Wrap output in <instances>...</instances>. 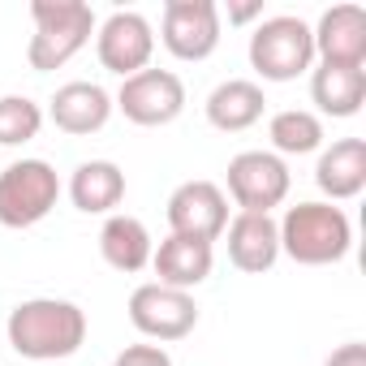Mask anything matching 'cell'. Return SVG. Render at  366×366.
<instances>
[{
  "instance_id": "23",
  "label": "cell",
  "mask_w": 366,
  "mask_h": 366,
  "mask_svg": "<svg viewBox=\"0 0 366 366\" xmlns=\"http://www.w3.org/2000/svg\"><path fill=\"white\" fill-rule=\"evenodd\" d=\"M112 366H172V357L159 345H125Z\"/></svg>"
},
{
  "instance_id": "14",
  "label": "cell",
  "mask_w": 366,
  "mask_h": 366,
  "mask_svg": "<svg viewBox=\"0 0 366 366\" xmlns=\"http://www.w3.org/2000/svg\"><path fill=\"white\" fill-rule=\"evenodd\" d=\"M229 259L237 272L246 276H263L276 267L280 259V229L272 216H250V212H237L229 220Z\"/></svg>"
},
{
  "instance_id": "17",
  "label": "cell",
  "mask_w": 366,
  "mask_h": 366,
  "mask_svg": "<svg viewBox=\"0 0 366 366\" xmlns=\"http://www.w3.org/2000/svg\"><path fill=\"white\" fill-rule=\"evenodd\" d=\"M69 199L86 216H112V207L125 199V172L112 159H86L69 177Z\"/></svg>"
},
{
  "instance_id": "18",
  "label": "cell",
  "mask_w": 366,
  "mask_h": 366,
  "mask_svg": "<svg viewBox=\"0 0 366 366\" xmlns=\"http://www.w3.org/2000/svg\"><path fill=\"white\" fill-rule=\"evenodd\" d=\"M151 250H155V246H151V233H147V224H142L138 216L112 212V216L104 220V229H99V254H104L108 267L134 276V272H142V267L151 263Z\"/></svg>"
},
{
  "instance_id": "20",
  "label": "cell",
  "mask_w": 366,
  "mask_h": 366,
  "mask_svg": "<svg viewBox=\"0 0 366 366\" xmlns=\"http://www.w3.org/2000/svg\"><path fill=\"white\" fill-rule=\"evenodd\" d=\"M310 99L319 104L323 117H357L366 104V69H345V65H319L310 74Z\"/></svg>"
},
{
  "instance_id": "13",
  "label": "cell",
  "mask_w": 366,
  "mask_h": 366,
  "mask_svg": "<svg viewBox=\"0 0 366 366\" xmlns=\"http://www.w3.org/2000/svg\"><path fill=\"white\" fill-rule=\"evenodd\" d=\"M52 125L61 134H74V138H86V134H99L112 117V95L99 86V82H65L56 95H52V108H48Z\"/></svg>"
},
{
  "instance_id": "12",
  "label": "cell",
  "mask_w": 366,
  "mask_h": 366,
  "mask_svg": "<svg viewBox=\"0 0 366 366\" xmlns=\"http://www.w3.org/2000/svg\"><path fill=\"white\" fill-rule=\"evenodd\" d=\"M310 35H315V56L323 65H345V69L366 65V9L362 5H332Z\"/></svg>"
},
{
  "instance_id": "24",
  "label": "cell",
  "mask_w": 366,
  "mask_h": 366,
  "mask_svg": "<svg viewBox=\"0 0 366 366\" xmlns=\"http://www.w3.org/2000/svg\"><path fill=\"white\" fill-rule=\"evenodd\" d=\"M323 366H366V345L362 340H349L340 349H332V357Z\"/></svg>"
},
{
  "instance_id": "25",
  "label": "cell",
  "mask_w": 366,
  "mask_h": 366,
  "mask_svg": "<svg viewBox=\"0 0 366 366\" xmlns=\"http://www.w3.org/2000/svg\"><path fill=\"white\" fill-rule=\"evenodd\" d=\"M263 18V5H229V22H250Z\"/></svg>"
},
{
  "instance_id": "9",
  "label": "cell",
  "mask_w": 366,
  "mask_h": 366,
  "mask_svg": "<svg viewBox=\"0 0 366 366\" xmlns=\"http://www.w3.org/2000/svg\"><path fill=\"white\" fill-rule=\"evenodd\" d=\"M159 39L177 61H207L220 48V9L212 0H168Z\"/></svg>"
},
{
  "instance_id": "8",
  "label": "cell",
  "mask_w": 366,
  "mask_h": 366,
  "mask_svg": "<svg viewBox=\"0 0 366 366\" xmlns=\"http://www.w3.org/2000/svg\"><path fill=\"white\" fill-rule=\"evenodd\" d=\"M117 108L125 112V121L134 125H172L186 108V82H181L172 69H142L134 78L121 82L117 91Z\"/></svg>"
},
{
  "instance_id": "4",
  "label": "cell",
  "mask_w": 366,
  "mask_h": 366,
  "mask_svg": "<svg viewBox=\"0 0 366 366\" xmlns=\"http://www.w3.org/2000/svg\"><path fill=\"white\" fill-rule=\"evenodd\" d=\"M250 65L263 74V82H293L315 65V35L302 18L280 14L263 18L250 35Z\"/></svg>"
},
{
  "instance_id": "11",
  "label": "cell",
  "mask_w": 366,
  "mask_h": 366,
  "mask_svg": "<svg viewBox=\"0 0 366 366\" xmlns=\"http://www.w3.org/2000/svg\"><path fill=\"white\" fill-rule=\"evenodd\" d=\"M168 229L177 237L216 242L229 229V199L216 181H181L168 199Z\"/></svg>"
},
{
  "instance_id": "19",
  "label": "cell",
  "mask_w": 366,
  "mask_h": 366,
  "mask_svg": "<svg viewBox=\"0 0 366 366\" xmlns=\"http://www.w3.org/2000/svg\"><path fill=\"white\" fill-rule=\"evenodd\" d=\"M263 108H267L263 86L259 82H246V78H229V82H220L207 95V121L216 129H224V134H242V129L259 125L263 121Z\"/></svg>"
},
{
  "instance_id": "15",
  "label": "cell",
  "mask_w": 366,
  "mask_h": 366,
  "mask_svg": "<svg viewBox=\"0 0 366 366\" xmlns=\"http://www.w3.org/2000/svg\"><path fill=\"white\" fill-rule=\"evenodd\" d=\"M212 242H194V237H177L168 233L155 250H151V267H155V285H168V289H181L190 293L194 285H203L212 276Z\"/></svg>"
},
{
  "instance_id": "3",
  "label": "cell",
  "mask_w": 366,
  "mask_h": 366,
  "mask_svg": "<svg viewBox=\"0 0 366 366\" xmlns=\"http://www.w3.org/2000/svg\"><path fill=\"white\" fill-rule=\"evenodd\" d=\"M35 35L26 48V61L35 74H52L69 65L95 35V14L82 0H31Z\"/></svg>"
},
{
  "instance_id": "26",
  "label": "cell",
  "mask_w": 366,
  "mask_h": 366,
  "mask_svg": "<svg viewBox=\"0 0 366 366\" xmlns=\"http://www.w3.org/2000/svg\"><path fill=\"white\" fill-rule=\"evenodd\" d=\"M44 366H65V362H44Z\"/></svg>"
},
{
  "instance_id": "6",
  "label": "cell",
  "mask_w": 366,
  "mask_h": 366,
  "mask_svg": "<svg viewBox=\"0 0 366 366\" xmlns=\"http://www.w3.org/2000/svg\"><path fill=\"white\" fill-rule=\"evenodd\" d=\"M289 164L276 151H242L229 159V194L250 216H272V207L289 199Z\"/></svg>"
},
{
  "instance_id": "21",
  "label": "cell",
  "mask_w": 366,
  "mask_h": 366,
  "mask_svg": "<svg viewBox=\"0 0 366 366\" xmlns=\"http://www.w3.org/2000/svg\"><path fill=\"white\" fill-rule=\"evenodd\" d=\"M267 138L280 155H310L323 147V121L306 108H285L267 121Z\"/></svg>"
},
{
  "instance_id": "1",
  "label": "cell",
  "mask_w": 366,
  "mask_h": 366,
  "mask_svg": "<svg viewBox=\"0 0 366 366\" xmlns=\"http://www.w3.org/2000/svg\"><path fill=\"white\" fill-rule=\"evenodd\" d=\"M9 345L31 357V362H65L82 349L86 340V315L82 306L65 302V297H31L22 306L9 310Z\"/></svg>"
},
{
  "instance_id": "22",
  "label": "cell",
  "mask_w": 366,
  "mask_h": 366,
  "mask_svg": "<svg viewBox=\"0 0 366 366\" xmlns=\"http://www.w3.org/2000/svg\"><path fill=\"white\" fill-rule=\"evenodd\" d=\"M44 129V108L26 95H5L0 99V147H22L39 138Z\"/></svg>"
},
{
  "instance_id": "10",
  "label": "cell",
  "mask_w": 366,
  "mask_h": 366,
  "mask_svg": "<svg viewBox=\"0 0 366 366\" xmlns=\"http://www.w3.org/2000/svg\"><path fill=\"white\" fill-rule=\"evenodd\" d=\"M95 52H99V65L125 82V78H134V74H142V69L151 65L155 31H151V22H147L142 14L117 9V14L99 26V35H95Z\"/></svg>"
},
{
  "instance_id": "16",
  "label": "cell",
  "mask_w": 366,
  "mask_h": 366,
  "mask_svg": "<svg viewBox=\"0 0 366 366\" xmlns=\"http://www.w3.org/2000/svg\"><path fill=\"white\" fill-rule=\"evenodd\" d=\"M315 186L332 203L357 199L366 190V142L362 138H336L315 164Z\"/></svg>"
},
{
  "instance_id": "7",
  "label": "cell",
  "mask_w": 366,
  "mask_h": 366,
  "mask_svg": "<svg viewBox=\"0 0 366 366\" xmlns=\"http://www.w3.org/2000/svg\"><path fill=\"white\" fill-rule=\"evenodd\" d=\"M129 323L151 340H186L199 327V306L190 293L151 280L129 293Z\"/></svg>"
},
{
  "instance_id": "5",
  "label": "cell",
  "mask_w": 366,
  "mask_h": 366,
  "mask_svg": "<svg viewBox=\"0 0 366 366\" xmlns=\"http://www.w3.org/2000/svg\"><path fill=\"white\" fill-rule=\"evenodd\" d=\"M61 199V177L48 159H18L0 172V224L31 229Z\"/></svg>"
},
{
  "instance_id": "2",
  "label": "cell",
  "mask_w": 366,
  "mask_h": 366,
  "mask_svg": "<svg viewBox=\"0 0 366 366\" xmlns=\"http://www.w3.org/2000/svg\"><path fill=\"white\" fill-rule=\"evenodd\" d=\"M276 229H280V254H289L302 267L340 263L353 246V224L332 203H297L285 212Z\"/></svg>"
}]
</instances>
